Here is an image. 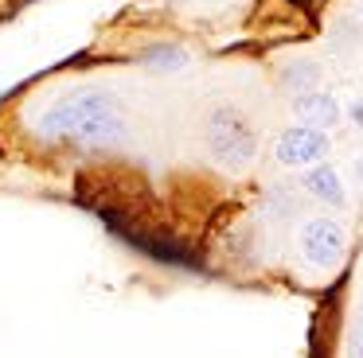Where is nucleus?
Listing matches in <instances>:
<instances>
[{
	"instance_id": "1",
	"label": "nucleus",
	"mask_w": 363,
	"mask_h": 358,
	"mask_svg": "<svg viewBox=\"0 0 363 358\" xmlns=\"http://www.w3.org/2000/svg\"><path fill=\"white\" fill-rule=\"evenodd\" d=\"M35 137H43L48 144L98 152V148H118L129 137V117L110 90L82 86V90L55 98L35 117Z\"/></svg>"
},
{
	"instance_id": "2",
	"label": "nucleus",
	"mask_w": 363,
	"mask_h": 358,
	"mask_svg": "<svg viewBox=\"0 0 363 358\" xmlns=\"http://www.w3.org/2000/svg\"><path fill=\"white\" fill-rule=\"evenodd\" d=\"M203 144L223 171H246L258 156V129L235 101H219L203 117Z\"/></svg>"
},
{
	"instance_id": "3",
	"label": "nucleus",
	"mask_w": 363,
	"mask_h": 358,
	"mask_svg": "<svg viewBox=\"0 0 363 358\" xmlns=\"http://www.w3.org/2000/svg\"><path fill=\"white\" fill-rule=\"evenodd\" d=\"M297 253L316 272L340 269L347 257V226L332 214H308L297 226Z\"/></svg>"
},
{
	"instance_id": "4",
	"label": "nucleus",
	"mask_w": 363,
	"mask_h": 358,
	"mask_svg": "<svg viewBox=\"0 0 363 358\" xmlns=\"http://www.w3.org/2000/svg\"><path fill=\"white\" fill-rule=\"evenodd\" d=\"M332 152V137L324 129H313V125H301L293 121L289 129L277 132V144H274V160L281 168H293V171H305L313 163H324Z\"/></svg>"
},
{
	"instance_id": "5",
	"label": "nucleus",
	"mask_w": 363,
	"mask_h": 358,
	"mask_svg": "<svg viewBox=\"0 0 363 358\" xmlns=\"http://www.w3.org/2000/svg\"><path fill=\"white\" fill-rule=\"evenodd\" d=\"M301 191H305L313 202H320V207H332V210H344V207H347L344 179H340V171L332 168L328 160H324V163H313V168L301 171Z\"/></svg>"
},
{
	"instance_id": "6",
	"label": "nucleus",
	"mask_w": 363,
	"mask_h": 358,
	"mask_svg": "<svg viewBox=\"0 0 363 358\" xmlns=\"http://www.w3.org/2000/svg\"><path fill=\"white\" fill-rule=\"evenodd\" d=\"M293 117H297L301 125H313V129H336L340 121H344V105L336 101V93L328 90H313V93H301V98H293Z\"/></svg>"
},
{
	"instance_id": "7",
	"label": "nucleus",
	"mask_w": 363,
	"mask_h": 358,
	"mask_svg": "<svg viewBox=\"0 0 363 358\" xmlns=\"http://www.w3.org/2000/svg\"><path fill=\"white\" fill-rule=\"evenodd\" d=\"M277 86L285 98H301V93L320 90V62L308 54H289L285 62H277Z\"/></svg>"
},
{
	"instance_id": "8",
	"label": "nucleus",
	"mask_w": 363,
	"mask_h": 358,
	"mask_svg": "<svg viewBox=\"0 0 363 358\" xmlns=\"http://www.w3.org/2000/svg\"><path fill=\"white\" fill-rule=\"evenodd\" d=\"M141 67L152 74H176V70L188 67V51L180 43H149L141 51Z\"/></svg>"
},
{
	"instance_id": "9",
	"label": "nucleus",
	"mask_w": 363,
	"mask_h": 358,
	"mask_svg": "<svg viewBox=\"0 0 363 358\" xmlns=\"http://www.w3.org/2000/svg\"><path fill=\"white\" fill-rule=\"evenodd\" d=\"M266 207H269V218H297V210H301V187H293V183H269Z\"/></svg>"
},
{
	"instance_id": "10",
	"label": "nucleus",
	"mask_w": 363,
	"mask_h": 358,
	"mask_svg": "<svg viewBox=\"0 0 363 358\" xmlns=\"http://www.w3.org/2000/svg\"><path fill=\"white\" fill-rule=\"evenodd\" d=\"M347 358H363V311L355 316L352 335H347Z\"/></svg>"
},
{
	"instance_id": "11",
	"label": "nucleus",
	"mask_w": 363,
	"mask_h": 358,
	"mask_svg": "<svg viewBox=\"0 0 363 358\" xmlns=\"http://www.w3.org/2000/svg\"><path fill=\"white\" fill-rule=\"evenodd\" d=\"M347 117H352L355 125H363V98H355V101H352V109H347Z\"/></svg>"
},
{
	"instance_id": "12",
	"label": "nucleus",
	"mask_w": 363,
	"mask_h": 358,
	"mask_svg": "<svg viewBox=\"0 0 363 358\" xmlns=\"http://www.w3.org/2000/svg\"><path fill=\"white\" fill-rule=\"evenodd\" d=\"M355 171H359V183H363V160H359V163H355Z\"/></svg>"
},
{
	"instance_id": "13",
	"label": "nucleus",
	"mask_w": 363,
	"mask_h": 358,
	"mask_svg": "<svg viewBox=\"0 0 363 358\" xmlns=\"http://www.w3.org/2000/svg\"><path fill=\"white\" fill-rule=\"evenodd\" d=\"M355 20H359V28H363V4H359V12H355Z\"/></svg>"
}]
</instances>
